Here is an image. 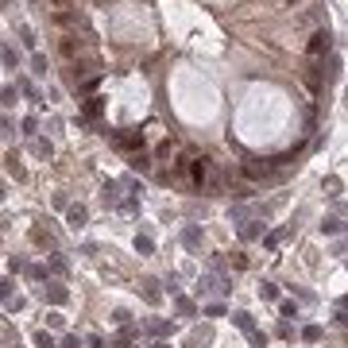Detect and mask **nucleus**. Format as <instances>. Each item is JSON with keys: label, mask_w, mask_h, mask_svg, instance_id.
Masks as SVG:
<instances>
[{"label": "nucleus", "mask_w": 348, "mask_h": 348, "mask_svg": "<svg viewBox=\"0 0 348 348\" xmlns=\"http://www.w3.org/2000/svg\"><path fill=\"white\" fill-rule=\"evenodd\" d=\"M31 70H35V74H46V58L35 54V58H31Z\"/></svg>", "instance_id": "f8f14e48"}, {"label": "nucleus", "mask_w": 348, "mask_h": 348, "mask_svg": "<svg viewBox=\"0 0 348 348\" xmlns=\"http://www.w3.org/2000/svg\"><path fill=\"white\" fill-rule=\"evenodd\" d=\"M236 325H240V329H248V333H256V329H252V314H236Z\"/></svg>", "instance_id": "9b49d317"}, {"label": "nucleus", "mask_w": 348, "mask_h": 348, "mask_svg": "<svg viewBox=\"0 0 348 348\" xmlns=\"http://www.w3.org/2000/svg\"><path fill=\"white\" fill-rule=\"evenodd\" d=\"M252 236H260V220H248L244 224V240H252Z\"/></svg>", "instance_id": "9d476101"}, {"label": "nucleus", "mask_w": 348, "mask_h": 348, "mask_svg": "<svg viewBox=\"0 0 348 348\" xmlns=\"http://www.w3.org/2000/svg\"><path fill=\"white\" fill-rule=\"evenodd\" d=\"M89 348H104V340L101 336H89Z\"/></svg>", "instance_id": "f3484780"}, {"label": "nucleus", "mask_w": 348, "mask_h": 348, "mask_svg": "<svg viewBox=\"0 0 348 348\" xmlns=\"http://www.w3.org/2000/svg\"><path fill=\"white\" fill-rule=\"evenodd\" d=\"M101 198H104V205H116V202H120V186H116V182H108Z\"/></svg>", "instance_id": "20e7f679"}, {"label": "nucleus", "mask_w": 348, "mask_h": 348, "mask_svg": "<svg viewBox=\"0 0 348 348\" xmlns=\"http://www.w3.org/2000/svg\"><path fill=\"white\" fill-rule=\"evenodd\" d=\"M329 39H333L329 31H314V39H310V54H314V58H321L325 50H329Z\"/></svg>", "instance_id": "f03ea898"}, {"label": "nucleus", "mask_w": 348, "mask_h": 348, "mask_svg": "<svg viewBox=\"0 0 348 348\" xmlns=\"http://www.w3.org/2000/svg\"><path fill=\"white\" fill-rule=\"evenodd\" d=\"M58 46H62V54H66V58H78L82 50H86V43H82L78 35H62V43H58Z\"/></svg>", "instance_id": "7ed1b4c3"}, {"label": "nucleus", "mask_w": 348, "mask_h": 348, "mask_svg": "<svg viewBox=\"0 0 348 348\" xmlns=\"http://www.w3.org/2000/svg\"><path fill=\"white\" fill-rule=\"evenodd\" d=\"M4 66H8V70H16V66H20V54H16L12 46H4Z\"/></svg>", "instance_id": "423d86ee"}, {"label": "nucleus", "mask_w": 348, "mask_h": 348, "mask_svg": "<svg viewBox=\"0 0 348 348\" xmlns=\"http://www.w3.org/2000/svg\"><path fill=\"white\" fill-rule=\"evenodd\" d=\"M20 39H24L28 46H35V35H31V28H20Z\"/></svg>", "instance_id": "2eb2a0df"}, {"label": "nucleus", "mask_w": 348, "mask_h": 348, "mask_svg": "<svg viewBox=\"0 0 348 348\" xmlns=\"http://www.w3.org/2000/svg\"><path fill=\"white\" fill-rule=\"evenodd\" d=\"M35 155H50V144H46V140H35Z\"/></svg>", "instance_id": "4468645a"}, {"label": "nucleus", "mask_w": 348, "mask_h": 348, "mask_svg": "<svg viewBox=\"0 0 348 348\" xmlns=\"http://www.w3.org/2000/svg\"><path fill=\"white\" fill-rule=\"evenodd\" d=\"M112 144L132 151V147H144V132H112Z\"/></svg>", "instance_id": "f257e3e1"}, {"label": "nucleus", "mask_w": 348, "mask_h": 348, "mask_svg": "<svg viewBox=\"0 0 348 348\" xmlns=\"http://www.w3.org/2000/svg\"><path fill=\"white\" fill-rule=\"evenodd\" d=\"M50 4H54V8H70V0H50Z\"/></svg>", "instance_id": "a211bd4d"}, {"label": "nucleus", "mask_w": 348, "mask_h": 348, "mask_svg": "<svg viewBox=\"0 0 348 348\" xmlns=\"http://www.w3.org/2000/svg\"><path fill=\"white\" fill-rule=\"evenodd\" d=\"M144 298H147V302H159V290H155V282H144Z\"/></svg>", "instance_id": "6e6552de"}, {"label": "nucleus", "mask_w": 348, "mask_h": 348, "mask_svg": "<svg viewBox=\"0 0 348 348\" xmlns=\"http://www.w3.org/2000/svg\"><path fill=\"white\" fill-rule=\"evenodd\" d=\"M82 220H86V209H82V205H74V209H70V224H82Z\"/></svg>", "instance_id": "1a4fd4ad"}, {"label": "nucleus", "mask_w": 348, "mask_h": 348, "mask_svg": "<svg viewBox=\"0 0 348 348\" xmlns=\"http://www.w3.org/2000/svg\"><path fill=\"white\" fill-rule=\"evenodd\" d=\"M186 244L198 248V244H202V232H198V228H186Z\"/></svg>", "instance_id": "ddd939ff"}, {"label": "nucleus", "mask_w": 348, "mask_h": 348, "mask_svg": "<svg viewBox=\"0 0 348 348\" xmlns=\"http://www.w3.org/2000/svg\"><path fill=\"white\" fill-rule=\"evenodd\" d=\"M93 116H101V97H89L86 101V120H93Z\"/></svg>", "instance_id": "39448f33"}, {"label": "nucleus", "mask_w": 348, "mask_h": 348, "mask_svg": "<svg viewBox=\"0 0 348 348\" xmlns=\"http://www.w3.org/2000/svg\"><path fill=\"white\" fill-rule=\"evenodd\" d=\"M43 298H50V302H66V290H62V286H50V290H43Z\"/></svg>", "instance_id": "0eeeda50"}, {"label": "nucleus", "mask_w": 348, "mask_h": 348, "mask_svg": "<svg viewBox=\"0 0 348 348\" xmlns=\"http://www.w3.org/2000/svg\"><path fill=\"white\" fill-rule=\"evenodd\" d=\"M35 344H39V348H54V340H50L46 333H39V336H35Z\"/></svg>", "instance_id": "dca6fc26"}]
</instances>
